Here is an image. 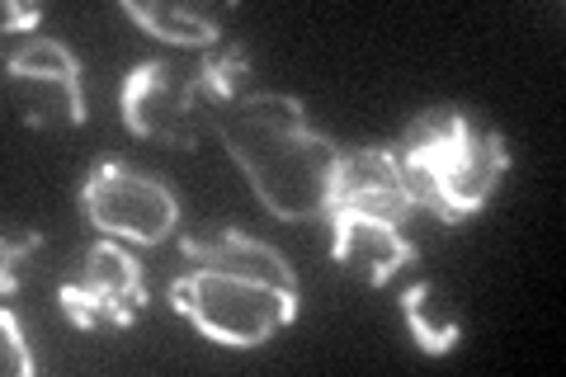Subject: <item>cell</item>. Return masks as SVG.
Returning a JSON list of instances; mask_svg holds the SVG:
<instances>
[{
  "mask_svg": "<svg viewBox=\"0 0 566 377\" xmlns=\"http://www.w3.org/2000/svg\"><path fill=\"white\" fill-rule=\"evenodd\" d=\"M193 76H199L208 128L222 137L237 170L251 179L255 199L279 222L326 218L345 147H335L322 128H312L303 100L245 85L251 57L241 48L208 52L203 62H193Z\"/></svg>",
  "mask_w": 566,
  "mask_h": 377,
  "instance_id": "1",
  "label": "cell"
},
{
  "mask_svg": "<svg viewBox=\"0 0 566 377\" xmlns=\"http://www.w3.org/2000/svg\"><path fill=\"white\" fill-rule=\"evenodd\" d=\"M185 274L170 283V307L227 349H260L297 316V274L270 241L237 227L180 241Z\"/></svg>",
  "mask_w": 566,
  "mask_h": 377,
  "instance_id": "2",
  "label": "cell"
},
{
  "mask_svg": "<svg viewBox=\"0 0 566 377\" xmlns=\"http://www.w3.org/2000/svg\"><path fill=\"white\" fill-rule=\"evenodd\" d=\"M397 170L411 189L416 208L434 212L444 227L476 218L501 175L510 170L505 137L476 123L463 109H424L406 123L401 142L392 147Z\"/></svg>",
  "mask_w": 566,
  "mask_h": 377,
  "instance_id": "3",
  "label": "cell"
},
{
  "mask_svg": "<svg viewBox=\"0 0 566 377\" xmlns=\"http://www.w3.org/2000/svg\"><path fill=\"white\" fill-rule=\"evenodd\" d=\"M81 212L104 237L123 245H161L180 227V199L161 175L128 166V160H99L81 185Z\"/></svg>",
  "mask_w": 566,
  "mask_h": 377,
  "instance_id": "4",
  "label": "cell"
},
{
  "mask_svg": "<svg viewBox=\"0 0 566 377\" xmlns=\"http://www.w3.org/2000/svg\"><path fill=\"white\" fill-rule=\"evenodd\" d=\"M118 114L133 137L161 142V147H175V151H193L208 128L199 76H193V66H180L170 57H147L123 76Z\"/></svg>",
  "mask_w": 566,
  "mask_h": 377,
  "instance_id": "5",
  "label": "cell"
},
{
  "mask_svg": "<svg viewBox=\"0 0 566 377\" xmlns=\"http://www.w3.org/2000/svg\"><path fill=\"white\" fill-rule=\"evenodd\" d=\"M6 95L14 118L39 133H66L85 123V85L76 52L57 39H24L6 57Z\"/></svg>",
  "mask_w": 566,
  "mask_h": 377,
  "instance_id": "6",
  "label": "cell"
},
{
  "mask_svg": "<svg viewBox=\"0 0 566 377\" xmlns=\"http://www.w3.org/2000/svg\"><path fill=\"white\" fill-rule=\"evenodd\" d=\"M147 274L123 241H95L81 269L57 289V307L76 331H128L147 312Z\"/></svg>",
  "mask_w": 566,
  "mask_h": 377,
  "instance_id": "7",
  "label": "cell"
},
{
  "mask_svg": "<svg viewBox=\"0 0 566 377\" xmlns=\"http://www.w3.org/2000/svg\"><path fill=\"white\" fill-rule=\"evenodd\" d=\"M335 212H345V218H374V222H387V227H406L411 212H420L411 189H406L401 170H397L392 147L340 151V170H335L326 218H335Z\"/></svg>",
  "mask_w": 566,
  "mask_h": 377,
  "instance_id": "8",
  "label": "cell"
},
{
  "mask_svg": "<svg viewBox=\"0 0 566 377\" xmlns=\"http://www.w3.org/2000/svg\"><path fill=\"white\" fill-rule=\"evenodd\" d=\"M326 222H331V260L349 269V274H359L364 283H374V289H382L397 269L416 260V245L401 237V227H387L374 218H345V212H335Z\"/></svg>",
  "mask_w": 566,
  "mask_h": 377,
  "instance_id": "9",
  "label": "cell"
},
{
  "mask_svg": "<svg viewBox=\"0 0 566 377\" xmlns=\"http://www.w3.org/2000/svg\"><path fill=\"white\" fill-rule=\"evenodd\" d=\"M123 14L147 33V39H161L175 48H218L222 29L208 10L193 6H170V0H123Z\"/></svg>",
  "mask_w": 566,
  "mask_h": 377,
  "instance_id": "10",
  "label": "cell"
},
{
  "mask_svg": "<svg viewBox=\"0 0 566 377\" xmlns=\"http://www.w3.org/2000/svg\"><path fill=\"white\" fill-rule=\"evenodd\" d=\"M401 316H406V331H411V339L424 354H453L458 349L463 326H458V316L444 302V293H439L434 279H420L401 293Z\"/></svg>",
  "mask_w": 566,
  "mask_h": 377,
  "instance_id": "11",
  "label": "cell"
},
{
  "mask_svg": "<svg viewBox=\"0 0 566 377\" xmlns=\"http://www.w3.org/2000/svg\"><path fill=\"white\" fill-rule=\"evenodd\" d=\"M39 245H43L39 231H10V237H6V245H0V260H6V264H0V289H6V297L20 289L24 264L33 260V250H39Z\"/></svg>",
  "mask_w": 566,
  "mask_h": 377,
  "instance_id": "12",
  "label": "cell"
},
{
  "mask_svg": "<svg viewBox=\"0 0 566 377\" xmlns=\"http://www.w3.org/2000/svg\"><path fill=\"white\" fill-rule=\"evenodd\" d=\"M0 345H6V358H0V368H6L10 377H33L39 373V364H33V354H29V339L20 331V316H14V307H0Z\"/></svg>",
  "mask_w": 566,
  "mask_h": 377,
  "instance_id": "13",
  "label": "cell"
},
{
  "mask_svg": "<svg viewBox=\"0 0 566 377\" xmlns=\"http://www.w3.org/2000/svg\"><path fill=\"white\" fill-rule=\"evenodd\" d=\"M39 24H43L39 6H20V0H6V6H0V29H6V39H14V33H29L33 39Z\"/></svg>",
  "mask_w": 566,
  "mask_h": 377,
  "instance_id": "14",
  "label": "cell"
}]
</instances>
